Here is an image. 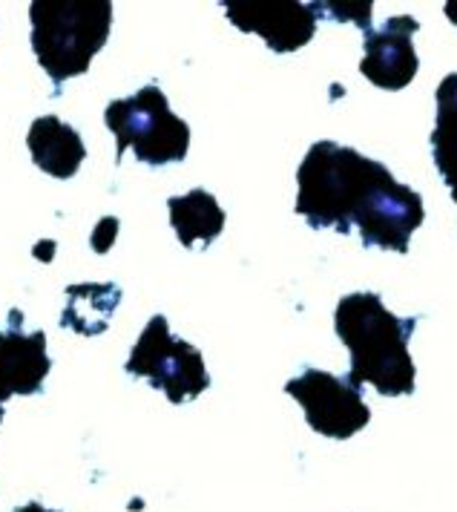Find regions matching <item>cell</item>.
<instances>
[{"instance_id": "ac0fdd59", "label": "cell", "mask_w": 457, "mask_h": 512, "mask_svg": "<svg viewBox=\"0 0 457 512\" xmlns=\"http://www.w3.org/2000/svg\"><path fill=\"white\" fill-rule=\"evenodd\" d=\"M0 420H3V403H0Z\"/></svg>"}, {"instance_id": "5b68a950", "label": "cell", "mask_w": 457, "mask_h": 512, "mask_svg": "<svg viewBox=\"0 0 457 512\" xmlns=\"http://www.w3.org/2000/svg\"><path fill=\"white\" fill-rule=\"evenodd\" d=\"M127 374L144 377L153 389L164 392L170 403L196 400L210 389V374L205 369L202 351L170 334L167 317L156 314L130 351Z\"/></svg>"}, {"instance_id": "8fae6325", "label": "cell", "mask_w": 457, "mask_h": 512, "mask_svg": "<svg viewBox=\"0 0 457 512\" xmlns=\"http://www.w3.org/2000/svg\"><path fill=\"white\" fill-rule=\"evenodd\" d=\"M167 210H170V225L179 233V242L184 248L210 245L219 233L225 231V219H228L225 210L216 202V196L202 187H196L184 196H170Z\"/></svg>"}, {"instance_id": "9c48e42d", "label": "cell", "mask_w": 457, "mask_h": 512, "mask_svg": "<svg viewBox=\"0 0 457 512\" xmlns=\"http://www.w3.org/2000/svg\"><path fill=\"white\" fill-rule=\"evenodd\" d=\"M21 311H9V328H0V403L12 395H38L52 360L44 331H23Z\"/></svg>"}, {"instance_id": "5bb4252c", "label": "cell", "mask_w": 457, "mask_h": 512, "mask_svg": "<svg viewBox=\"0 0 457 512\" xmlns=\"http://www.w3.org/2000/svg\"><path fill=\"white\" fill-rule=\"evenodd\" d=\"M314 15H328L334 21H354L366 35L371 26V0H360V3H311Z\"/></svg>"}, {"instance_id": "8992f818", "label": "cell", "mask_w": 457, "mask_h": 512, "mask_svg": "<svg viewBox=\"0 0 457 512\" xmlns=\"http://www.w3.org/2000/svg\"><path fill=\"white\" fill-rule=\"evenodd\" d=\"M285 392L297 400L308 426L331 441H348L371 420V409L360 386L348 377H337L322 369H305L285 383Z\"/></svg>"}, {"instance_id": "6da1fadb", "label": "cell", "mask_w": 457, "mask_h": 512, "mask_svg": "<svg viewBox=\"0 0 457 512\" xmlns=\"http://www.w3.org/2000/svg\"><path fill=\"white\" fill-rule=\"evenodd\" d=\"M389 182L394 176L386 164L337 141H317L299 162L297 213L314 231L334 228L348 236Z\"/></svg>"}, {"instance_id": "3957f363", "label": "cell", "mask_w": 457, "mask_h": 512, "mask_svg": "<svg viewBox=\"0 0 457 512\" xmlns=\"http://www.w3.org/2000/svg\"><path fill=\"white\" fill-rule=\"evenodd\" d=\"M32 49L55 95L64 81L84 75L104 49L113 26L110 0H35L29 6Z\"/></svg>"}, {"instance_id": "277c9868", "label": "cell", "mask_w": 457, "mask_h": 512, "mask_svg": "<svg viewBox=\"0 0 457 512\" xmlns=\"http://www.w3.org/2000/svg\"><path fill=\"white\" fill-rule=\"evenodd\" d=\"M104 121L115 136V162H121V156L133 150L138 162L164 167L184 162L190 150L187 121L170 110L167 95L156 84L138 90L130 98L113 101L104 113Z\"/></svg>"}, {"instance_id": "9a60e30c", "label": "cell", "mask_w": 457, "mask_h": 512, "mask_svg": "<svg viewBox=\"0 0 457 512\" xmlns=\"http://www.w3.org/2000/svg\"><path fill=\"white\" fill-rule=\"evenodd\" d=\"M115 233H118V219H101L98 222V228L92 233V248L98 251V254H107L110 251V245L115 242Z\"/></svg>"}, {"instance_id": "7a4b0ae2", "label": "cell", "mask_w": 457, "mask_h": 512, "mask_svg": "<svg viewBox=\"0 0 457 512\" xmlns=\"http://www.w3.org/2000/svg\"><path fill=\"white\" fill-rule=\"evenodd\" d=\"M337 337L351 354L348 380L354 386H374L383 397L414 395V369L409 337L417 328L414 317H397L371 291L348 294L334 314Z\"/></svg>"}, {"instance_id": "52a82bcc", "label": "cell", "mask_w": 457, "mask_h": 512, "mask_svg": "<svg viewBox=\"0 0 457 512\" xmlns=\"http://www.w3.org/2000/svg\"><path fill=\"white\" fill-rule=\"evenodd\" d=\"M230 24L245 35H259L268 47L285 55L305 47L317 32V15L311 3L279 0H225Z\"/></svg>"}, {"instance_id": "ba28073f", "label": "cell", "mask_w": 457, "mask_h": 512, "mask_svg": "<svg viewBox=\"0 0 457 512\" xmlns=\"http://www.w3.org/2000/svg\"><path fill=\"white\" fill-rule=\"evenodd\" d=\"M420 24L412 15H394L380 29H368L366 58L360 64V72L380 90H403L414 81L420 70L417 49H414V32Z\"/></svg>"}, {"instance_id": "30bf717a", "label": "cell", "mask_w": 457, "mask_h": 512, "mask_svg": "<svg viewBox=\"0 0 457 512\" xmlns=\"http://www.w3.org/2000/svg\"><path fill=\"white\" fill-rule=\"evenodd\" d=\"M26 147L32 153V162L52 179H72L87 159V147L78 130L58 116L35 118L26 133Z\"/></svg>"}, {"instance_id": "7c38bea8", "label": "cell", "mask_w": 457, "mask_h": 512, "mask_svg": "<svg viewBox=\"0 0 457 512\" xmlns=\"http://www.w3.org/2000/svg\"><path fill=\"white\" fill-rule=\"evenodd\" d=\"M121 303V288L113 282L104 285H69L67 288V308L61 314V328H72L84 337L104 334L115 308Z\"/></svg>"}, {"instance_id": "4fadbf2b", "label": "cell", "mask_w": 457, "mask_h": 512, "mask_svg": "<svg viewBox=\"0 0 457 512\" xmlns=\"http://www.w3.org/2000/svg\"><path fill=\"white\" fill-rule=\"evenodd\" d=\"M437 118L432 133L435 167L457 202V72L446 75L435 93Z\"/></svg>"}, {"instance_id": "2e32d148", "label": "cell", "mask_w": 457, "mask_h": 512, "mask_svg": "<svg viewBox=\"0 0 457 512\" xmlns=\"http://www.w3.org/2000/svg\"><path fill=\"white\" fill-rule=\"evenodd\" d=\"M15 512H58V510H46L44 504H38V501H29L26 507H18Z\"/></svg>"}, {"instance_id": "e0dca14e", "label": "cell", "mask_w": 457, "mask_h": 512, "mask_svg": "<svg viewBox=\"0 0 457 512\" xmlns=\"http://www.w3.org/2000/svg\"><path fill=\"white\" fill-rule=\"evenodd\" d=\"M446 18L457 26V0H449V3H446Z\"/></svg>"}]
</instances>
